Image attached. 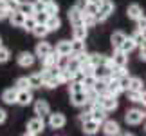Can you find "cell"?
Listing matches in <instances>:
<instances>
[{"label": "cell", "mask_w": 146, "mask_h": 136, "mask_svg": "<svg viewBox=\"0 0 146 136\" xmlns=\"http://www.w3.org/2000/svg\"><path fill=\"white\" fill-rule=\"evenodd\" d=\"M90 118H92V120H96L98 123H103L106 120V111L94 102V104H92V109H90Z\"/></svg>", "instance_id": "7"}, {"label": "cell", "mask_w": 146, "mask_h": 136, "mask_svg": "<svg viewBox=\"0 0 146 136\" xmlns=\"http://www.w3.org/2000/svg\"><path fill=\"white\" fill-rule=\"evenodd\" d=\"M15 89H31L29 87V80L27 78H18L15 83Z\"/></svg>", "instance_id": "37"}, {"label": "cell", "mask_w": 146, "mask_h": 136, "mask_svg": "<svg viewBox=\"0 0 146 136\" xmlns=\"http://www.w3.org/2000/svg\"><path fill=\"white\" fill-rule=\"evenodd\" d=\"M50 112V107H49V104L45 100H38L36 104H35V114H38V116H47Z\"/></svg>", "instance_id": "14"}, {"label": "cell", "mask_w": 146, "mask_h": 136, "mask_svg": "<svg viewBox=\"0 0 146 136\" xmlns=\"http://www.w3.org/2000/svg\"><path fill=\"white\" fill-rule=\"evenodd\" d=\"M135 22H137V31L146 33V16H139Z\"/></svg>", "instance_id": "41"}, {"label": "cell", "mask_w": 146, "mask_h": 136, "mask_svg": "<svg viewBox=\"0 0 146 136\" xmlns=\"http://www.w3.org/2000/svg\"><path fill=\"white\" fill-rule=\"evenodd\" d=\"M56 60H58V53H56V51H50L47 56H43V58H42L43 67H45V69H49V67H54V65H56Z\"/></svg>", "instance_id": "21"}, {"label": "cell", "mask_w": 146, "mask_h": 136, "mask_svg": "<svg viewBox=\"0 0 146 136\" xmlns=\"http://www.w3.org/2000/svg\"><path fill=\"white\" fill-rule=\"evenodd\" d=\"M50 51H52V47H50V44H47V42H40L36 45V55L35 56H38V58H43V56H47Z\"/></svg>", "instance_id": "18"}, {"label": "cell", "mask_w": 146, "mask_h": 136, "mask_svg": "<svg viewBox=\"0 0 146 136\" xmlns=\"http://www.w3.org/2000/svg\"><path fill=\"white\" fill-rule=\"evenodd\" d=\"M92 89L96 91L98 94H106V80H105V78H98Z\"/></svg>", "instance_id": "29"}, {"label": "cell", "mask_w": 146, "mask_h": 136, "mask_svg": "<svg viewBox=\"0 0 146 136\" xmlns=\"http://www.w3.org/2000/svg\"><path fill=\"white\" fill-rule=\"evenodd\" d=\"M9 22H11V26H16V27H22V24H24V20H25V15L22 13V11L18 9H15V11H11L9 13Z\"/></svg>", "instance_id": "10"}, {"label": "cell", "mask_w": 146, "mask_h": 136, "mask_svg": "<svg viewBox=\"0 0 146 136\" xmlns=\"http://www.w3.org/2000/svg\"><path fill=\"white\" fill-rule=\"evenodd\" d=\"M5 118H7V112H5L4 109H0V123H4Z\"/></svg>", "instance_id": "50"}, {"label": "cell", "mask_w": 146, "mask_h": 136, "mask_svg": "<svg viewBox=\"0 0 146 136\" xmlns=\"http://www.w3.org/2000/svg\"><path fill=\"white\" fill-rule=\"evenodd\" d=\"M135 47H137V45H135V42H133L132 36H130V38H125V40H123V44L119 45V49L125 51V53H132Z\"/></svg>", "instance_id": "25"}, {"label": "cell", "mask_w": 146, "mask_h": 136, "mask_svg": "<svg viewBox=\"0 0 146 136\" xmlns=\"http://www.w3.org/2000/svg\"><path fill=\"white\" fill-rule=\"evenodd\" d=\"M70 102L76 107H83L87 105V93L85 91H78V93H70Z\"/></svg>", "instance_id": "8"}, {"label": "cell", "mask_w": 146, "mask_h": 136, "mask_svg": "<svg viewBox=\"0 0 146 136\" xmlns=\"http://www.w3.org/2000/svg\"><path fill=\"white\" fill-rule=\"evenodd\" d=\"M9 13H11V11L5 7L4 4H0V20H5V18L9 16Z\"/></svg>", "instance_id": "45"}, {"label": "cell", "mask_w": 146, "mask_h": 136, "mask_svg": "<svg viewBox=\"0 0 146 136\" xmlns=\"http://www.w3.org/2000/svg\"><path fill=\"white\" fill-rule=\"evenodd\" d=\"M36 24H38V22H36V18H35V15H31V16H25V20H24V24H22V27H24L25 31H33Z\"/></svg>", "instance_id": "31"}, {"label": "cell", "mask_w": 146, "mask_h": 136, "mask_svg": "<svg viewBox=\"0 0 146 136\" xmlns=\"http://www.w3.org/2000/svg\"><path fill=\"white\" fill-rule=\"evenodd\" d=\"M35 36H38V38H43V36H47V33H49V29H47V26L45 24H36L35 26V29L31 31Z\"/></svg>", "instance_id": "28"}, {"label": "cell", "mask_w": 146, "mask_h": 136, "mask_svg": "<svg viewBox=\"0 0 146 136\" xmlns=\"http://www.w3.org/2000/svg\"><path fill=\"white\" fill-rule=\"evenodd\" d=\"M56 53L58 55H70V42L61 40L58 45H56Z\"/></svg>", "instance_id": "30"}, {"label": "cell", "mask_w": 146, "mask_h": 136, "mask_svg": "<svg viewBox=\"0 0 146 136\" xmlns=\"http://www.w3.org/2000/svg\"><path fill=\"white\" fill-rule=\"evenodd\" d=\"M112 13H114V2L112 0H101L99 11L96 13V18H98V22H105Z\"/></svg>", "instance_id": "1"}, {"label": "cell", "mask_w": 146, "mask_h": 136, "mask_svg": "<svg viewBox=\"0 0 146 136\" xmlns=\"http://www.w3.org/2000/svg\"><path fill=\"white\" fill-rule=\"evenodd\" d=\"M80 120H81V122L90 120V112H81V114H80Z\"/></svg>", "instance_id": "48"}, {"label": "cell", "mask_w": 146, "mask_h": 136, "mask_svg": "<svg viewBox=\"0 0 146 136\" xmlns=\"http://www.w3.org/2000/svg\"><path fill=\"white\" fill-rule=\"evenodd\" d=\"M144 116H146V114H144Z\"/></svg>", "instance_id": "56"}, {"label": "cell", "mask_w": 146, "mask_h": 136, "mask_svg": "<svg viewBox=\"0 0 146 136\" xmlns=\"http://www.w3.org/2000/svg\"><path fill=\"white\" fill-rule=\"evenodd\" d=\"M33 5H35V13H38V11H43V7H45V4H43V2H40V0L33 2Z\"/></svg>", "instance_id": "46"}, {"label": "cell", "mask_w": 146, "mask_h": 136, "mask_svg": "<svg viewBox=\"0 0 146 136\" xmlns=\"http://www.w3.org/2000/svg\"><path fill=\"white\" fill-rule=\"evenodd\" d=\"M40 2H43V4H47V2H50V0H40Z\"/></svg>", "instance_id": "52"}, {"label": "cell", "mask_w": 146, "mask_h": 136, "mask_svg": "<svg viewBox=\"0 0 146 136\" xmlns=\"http://www.w3.org/2000/svg\"><path fill=\"white\" fill-rule=\"evenodd\" d=\"M72 36L78 38V40H85V38H87V27L83 24L74 26V29H72Z\"/></svg>", "instance_id": "24"}, {"label": "cell", "mask_w": 146, "mask_h": 136, "mask_svg": "<svg viewBox=\"0 0 146 136\" xmlns=\"http://www.w3.org/2000/svg\"><path fill=\"white\" fill-rule=\"evenodd\" d=\"M4 5H5L9 11H15V9H18L20 0H4Z\"/></svg>", "instance_id": "38"}, {"label": "cell", "mask_w": 146, "mask_h": 136, "mask_svg": "<svg viewBox=\"0 0 146 136\" xmlns=\"http://www.w3.org/2000/svg\"><path fill=\"white\" fill-rule=\"evenodd\" d=\"M0 4H4V0H0Z\"/></svg>", "instance_id": "54"}, {"label": "cell", "mask_w": 146, "mask_h": 136, "mask_svg": "<svg viewBox=\"0 0 146 136\" xmlns=\"http://www.w3.org/2000/svg\"><path fill=\"white\" fill-rule=\"evenodd\" d=\"M126 38V35L123 31H115V33H112V36H110V42H112V47L114 49H119V45L123 44V40Z\"/></svg>", "instance_id": "20"}, {"label": "cell", "mask_w": 146, "mask_h": 136, "mask_svg": "<svg viewBox=\"0 0 146 136\" xmlns=\"http://www.w3.org/2000/svg\"><path fill=\"white\" fill-rule=\"evenodd\" d=\"M43 24L47 26V29H49V31H58L60 27H61V20H60V16H58V15H49V16H47V20L43 22Z\"/></svg>", "instance_id": "12"}, {"label": "cell", "mask_w": 146, "mask_h": 136, "mask_svg": "<svg viewBox=\"0 0 146 136\" xmlns=\"http://www.w3.org/2000/svg\"><path fill=\"white\" fill-rule=\"evenodd\" d=\"M33 102L31 89H16V104L20 105H29Z\"/></svg>", "instance_id": "6"}, {"label": "cell", "mask_w": 146, "mask_h": 136, "mask_svg": "<svg viewBox=\"0 0 146 136\" xmlns=\"http://www.w3.org/2000/svg\"><path fill=\"white\" fill-rule=\"evenodd\" d=\"M58 4L54 2V0H50V2H47L45 4V7H43V11H45L47 15H58Z\"/></svg>", "instance_id": "34"}, {"label": "cell", "mask_w": 146, "mask_h": 136, "mask_svg": "<svg viewBox=\"0 0 146 136\" xmlns=\"http://www.w3.org/2000/svg\"><path fill=\"white\" fill-rule=\"evenodd\" d=\"M69 20H70V24H72V26L83 24V11H81V9H78L76 5H74V7H70V9H69Z\"/></svg>", "instance_id": "9"}, {"label": "cell", "mask_w": 146, "mask_h": 136, "mask_svg": "<svg viewBox=\"0 0 146 136\" xmlns=\"http://www.w3.org/2000/svg\"><path fill=\"white\" fill-rule=\"evenodd\" d=\"M35 58L36 56L33 53H20L18 55V65L20 67H31L33 64H35Z\"/></svg>", "instance_id": "15"}, {"label": "cell", "mask_w": 146, "mask_h": 136, "mask_svg": "<svg viewBox=\"0 0 146 136\" xmlns=\"http://www.w3.org/2000/svg\"><path fill=\"white\" fill-rule=\"evenodd\" d=\"M9 56H11L9 49H7V47H2V45H0V64L7 62V60H9Z\"/></svg>", "instance_id": "39"}, {"label": "cell", "mask_w": 146, "mask_h": 136, "mask_svg": "<svg viewBox=\"0 0 146 136\" xmlns=\"http://www.w3.org/2000/svg\"><path fill=\"white\" fill-rule=\"evenodd\" d=\"M0 45H2V40H0Z\"/></svg>", "instance_id": "55"}, {"label": "cell", "mask_w": 146, "mask_h": 136, "mask_svg": "<svg viewBox=\"0 0 146 136\" xmlns=\"http://www.w3.org/2000/svg\"><path fill=\"white\" fill-rule=\"evenodd\" d=\"M94 76L96 78H108L110 76V65L108 64H99V65H94Z\"/></svg>", "instance_id": "13"}, {"label": "cell", "mask_w": 146, "mask_h": 136, "mask_svg": "<svg viewBox=\"0 0 146 136\" xmlns=\"http://www.w3.org/2000/svg\"><path fill=\"white\" fill-rule=\"evenodd\" d=\"M43 129H45V122H43L42 116L33 118V120H29V123H27V134H40Z\"/></svg>", "instance_id": "2"}, {"label": "cell", "mask_w": 146, "mask_h": 136, "mask_svg": "<svg viewBox=\"0 0 146 136\" xmlns=\"http://www.w3.org/2000/svg\"><path fill=\"white\" fill-rule=\"evenodd\" d=\"M2 102L7 105L16 104V89H5L2 93Z\"/></svg>", "instance_id": "17"}, {"label": "cell", "mask_w": 146, "mask_h": 136, "mask_svg": "<svg viewBox=\"0 0 146 136\" xmlns=\"http://www.w3.org/2000/svg\"><path fill=\"white\" fill-rule=\"evenodd\" d=\"M98 24V18L94 15H87V13H83V26L85 27H94Z\"/></svg>", "instance_id": "33"}, {"label": "cell", "mask_w": 146, "mask_h": 136, "mask_svg": "<svg viewBox=\"0 0 146 136\" xmlns=\"http://www.w3.org/2000/svg\"><path fill=\"white\" fill-rule=\"evenodd\" d=\"M103 133L108 134V136L119 134V123L114 122V120H105L103 122Z\"/></svg>", "instance_id": "11"}, {"label": "cell", "mask_w": 146, "mask_h": 136, "mask_svg": "<svg viewBox=\"0 0 146 136\" xmlns=\"http://www.w3.org/2000/svg\"><path fill=\"white\" fill-rule=\"evenodd\" d=\"M69 83H70V86H69V91H70V93H78V91H85V89H83V86H81V82H78V80H70Z\"/></svg>", "instance_id": "35"}, {"label": "cell", "mask_w": 146, "mask_h": 136, "mask_svg": "<svg viewBox=\"0 0 146 136\" xmlns=\"http://www.w3.org/2000/svg\"><path fill=\"white\" fill-rule=\"evenodd\" d=\"M128 64V53H125V51L121 49H115L114 56L110 58V65H121V67H126Z\"/></svg>", "instance_id": "4"}, {"label": "cell", "mask_w": 146, "mask_h": 136, "mask_svg": "<svg viewBox=\"0 0 146 136\" xmlns=\"http://www.w3.org/2000/svg\"><path fill=\"white\" fill-rule=\"evenodd\" d=\"M98 129H99V123L96 120H87V122H83V133L85 134H96L98 133Z\"/></svg>", "instance_id": "16"}, {"label": "cell", "mask_w": 146, "mask_h": 136, "mask_svg": "<svg viewBox=\"0 0 146 136\" xmlns=\"http://www.w3.org/2000/svg\"><path fill=\"white\" fill-rule=\"evenodd\" d=\"M47 13H45V11H38V13H35V18H36V22H38V24H43V22H45L47 20Z\"/></svg>", "instance_id": "44"}, {"label": "cell", "mask_w": 146, "mask_h": 136, "mask_svg": "<svg viewBox=\"0 0 146 136\" xmlns=\"http://www.w3.org/2000/svg\"><path fill=\"white\" fill-rule=\"evenodd\" d=\"M139 58L143 62H146V45H141V53H139Z\"/></svg>", "instance_id": "47"}, {"label": "cell", "mask_w": 146, "mask_h": 136, "mask_svg": "<svg viewBox=\"0 0 146 136\" xmlns=\"http://www.w3.org/2000/svg\"><path fill=\"white\" fill-rule=\"evenodd\" d=\"M18 11H22L25 16H31V15H35V5H33V2H20Z\"/></svg>", "instance_id": "26"}, {"label": "cell", "mask_w": 146, "mask_h": 136, "mask_svg": "<svg viewBox=\"0 0 146 136\" xmlns=\"http://www.w3.org/2000/svg\"><path fill=\"white\" fill-rule=\"evenodd\" d=\"M85 5H87V0H80V2H78V4H76V7L83 11V9H85Z\"/></svg>", "instance_id": "49"}, {"label": "cell", "mask_w": 146, "mask_h": 136, "mask_svg": "<svg viewBox=\"0 0 146 136\" xmlns=\"http://www.w3.org/2000/svg\"><path fill=\"white\" fill-rule=\"evenodd\" d=\"M128 89H132V91H143V80H141L139 76H133V78H130Z\"/></svg>", "instance_id": "32"}, {"label": "cell", "mask_w": 146, "mask_h": 136, "mask_svg": "<svg viewBox=\"0 0 146 136\" xmlns=\"http://www.w3.org/2000/svg\"><path fill=\"white\" fill-rule=\"evenodd\" d=\"M43 86L45 87H49V89H54V87H58L60 86V80H58V76H50L49 80L43 83Z\"/></svg>", "instance_id": "40"}, {"label": "cell", "mask_w": 146, "mask_h": 136, "mask_svg": "<svg viewBox=\"0 0 146 136\" xmlns=\"http://www.w3.org/2000/svg\"><path fill=\"white\" fill-rule=\"evenodd\" d=\"M126 93H128V98H130L132 102H139V100H141V91H132V89H128Z\"/></svg>", "instance_id": "42"}, {"label": "cell", "mask_w": 146, "mask_h": 136, "mask_svg": "<svg viewBox=\"0 0 146 136\" xmlns=\"http://www.w3.org/2000/svg\"><path fill=\"white\" fill-rule=\"evenodd\" d=\"M139 102H141L143 105H146V91H141V100Z\"/></svg>", "instance_id": "51"}, {"label": "cell", "mask_w": 146, "mask_h": 136, "mask_svg": "<svg viewBox=\"0 0 146 136\" xmlns=\"http://www.w3.org/2000/svg\"><path fill=\"white\" fill-rule=\"evenodd\" d=\"M96 80L98 78L94 76V75H83V80H81V86H83V89H92L94 87V83H96Z\"/></svg>", "instance_id": "27"}, {"label": "cell", "mask_w": 146, "mask_h": 136, "mask_svg": "<svg viewBox=\"0 0 146 136\" xmlns=\"http://www.w3.org/2000/svg\"><path fill=\"white\" fill-rule=\"evenodd\" d=\"M132 38H133V42H135V45H141V44H143V40H144V33L135 31V33L132 35Z\"/></svg>", "instance_id": "43"}, {"label": "cell", "mask_w": 146, "mask_h": 136, "mask_svg": "<svg viewBox=\"0 0 146 136\" xmlns=\"http://www.w3.org/2000/svg\"><path fill=\"white\" fill-rule=\"evenodd\" d=\"M126 13H128V18L137 20L139 16H143V9H141V5H139V4H132V5H128Z\"/></svg>", "instance_id": "19"}, {"label": "cell", "mask_w": 146, "mask_h": 136, "mask_svg": "<svg viewBox=\"0 0 146 136\" xmlns=\"http://www.w3.org/2000/svg\"><path fill=\"white\" fill-rule=\"evenodd\" d=\"M143 118H144V114H143L141 109H130L125 114V120H126L128 125H139L143 122Z\"/></svg>", "instance_id": "3"}, {"label": "cell", "mask_w": 146, "mask_h": 136, "mask_svg": "<svg viewBox=\"0 0 146 136\" xmlns=\"http://www.w3.org/2000/svg\"><path fill=\"white\" fill-rule=\"evenodd\" d=\"M85 51V40H78V38H74V40L70 42V55H80Z\"/></svg>", "instance_id": "22"}, {"label": "cell", "mask_w": 146, "mask_h": 136, "mask_svg": "<svg viewBox=\"0 0 146 136\" xmlns=\"http://www.w3.org/2000/svg\"><path fill=\"white\" fill-rule=\"evenodd\" d=\"M119 80V87H121V91H128V83H130V76L128 75H123L121 78H117Z\"/></svg>", "instance_id": "36"}, {"label": "cell", "mask_w": 146, "mask_h": 136, "mask_svg": "<svg viewBox=\"0 0 146 136\" xmlns=\"http://www.w3.org/2000/svg\"><path fill=\"white\" fill-rule=\"evenodd\" d=\"M65 123H67L65 114H61V112H54V114H50V112H49V125L52 129H61V127H65Z\"/></svg>", "instance_id": "5"}, {"label": "cell", "mask_w": 146, "mask_h": 136, "mask_svg": "<svg viewBox=\"0 0 146 136\" xmlns=\"http://www.w3.org/2000/svg\"><path fill=\"white\" fill-rule=\"evenodd\" d=\"M27 80H29V87H31V89H40V87L43 86V78H42L40 73H35V75H31Z\"/></svg>", "instance_id": "23"}, {"label": "cell", "mask_w": 146, "mask_h": 136, "mask_svg": "<svg viewBox=\"0 0 146 136\" xmlns=\"http://www.w3.org/2000/svg\"><path fill=\"white\" fill-rule=\"evenodd\" d=\"M87 2H99V0H87Z\"/></svg>", "instance_id": "53"}]
</instances>
